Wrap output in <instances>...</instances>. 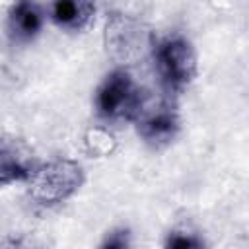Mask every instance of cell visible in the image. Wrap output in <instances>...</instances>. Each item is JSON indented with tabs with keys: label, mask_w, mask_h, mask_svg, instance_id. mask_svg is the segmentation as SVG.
Listing matches in <instances>:
<instances>
[{
	"label": "cell",
	"mask_w": 249,
	"mask_h": 249,
	"mask_svg": "<svg viewBox=\"0 0 249 249\" xmlns=\"http://www.w3.org/2000/svg\"><path fill=\"white\" fill-rule=\"evenodd\" d=\"M142 91L128 70H113L95 91V111L103 121H134L144 105Z\"/></svg>",
	"instance_id": "1"
},
{
	"label": "cell",
	"mask_w": 249,
	"mask_h": 249,
	"mask_svg": "<svg viewBox=\"0 0 249 249\" xmlns=\"http://www.w3.org/2000/svg\"><path fill=\"white\" fill-rule=\"evenodd\" d=\"M154 64L163 88L171 93L183 91L196 76V54L183 35H169L154 45Z\"/></svg>",
	"instance_id": "2"
},
{
	"label": "cell",
	"mask_w": 249,
	"mask_h": 249,
	"mask_svg": "<svg viewBox=\"0 0 249 249\" xmlns=\"http://www.w3.org/2000/svg\"><path fill=\"white\" fill-rule=\"evenodd\" d=\"M29 181L31 198L43 206H51L66 200L80 189L84 183V171L80 163L62 158L39 165Z\"/></svg>",
	"instance_id": "3"
},
{
	"label": "cell",
	"mask_w": 249,
	"mask_h": 249,
	"mask_svg": "<svg viewBox=\"0 0 249 249\" xmlns=\"http://www.w3.org/2000/svg\"><path fill=\"white\" fill-rule=\"evenodd\" d=\"M134 121L140 138L152 148H163L171 144L181 126L179 113L171 101H160L156 105L144 103Z\"/></svg>",
	"instance_id": "4"
},
{
	"label": "cell",
	"mask_w": 249,
	"mask_h": 249,
	"mask_svg": "<svg viewBox=\"0 0 249 249\" xmlns=\"http://www.w3.org/2000/svg\"><path fill=\"white\" fill-rule=\"evenodd\" d=\"M31 146L16 136H0V187L31 179L37 169Z\"/></svg>",
	"instance_id": "5"
},
{
	"label": "cell",
	"mask_w": 249,
	"mask_h": 249,
	"mask_svg": "<svg viewBox=\"0 0 249 249\" xmlns=\"http://www.w3.org/2000/svg\"><path fill=\"white\" fill-rule=\"evenodd\" d=\"M43 27V12L35 0H16L8 12L6 31L12 43H31Z\"/></svg>",
	"instance_id": "6"
},
{
	"label": "cell",
	"mask_w": 249,
	"mask_h": 249,
	"mask_svg": "<svg viewBox=\"0 0 249 249\" xmlns=\"http://www.w3.org/2000/svg\"><path fill=\"white\" fill-rule=\"evenodd\" d=\"M95 12V0H53L51 18L53 21L68 31L84 29Z\"/></svg>",
	"instance_id": "7"
},
{
	"label": "cell",
	"mask_w": 249,
	"mask_h": 249,
	"mask_svg": "<svg viewBox=\"0 0 249 249\" xmlns=\"http://www.w3.org/2000/svg\"><path fill=\"white\" fill-rule=\"evenodd\" d=\"M167 247H200L202 241L198 237H195V233H187V231H171L167 241Z\"/></svg>",
	"instance_id": "8"
},
{
	"label": "cell",
	"mask_w": 249,
	"mask_h": 249,
	"mask_svg": "<svg viewBox=\"0 0 249 249\" xmlns=\"http://www.w3.org/2000/svg\"><path fill=\"white\" fill-rule=\"evenodd\" d=\"M128 245V231L126 230H117V231H111L103 243V247H126Z\"/></svg>",
	"instance_id": "9"
}]
</instances>
